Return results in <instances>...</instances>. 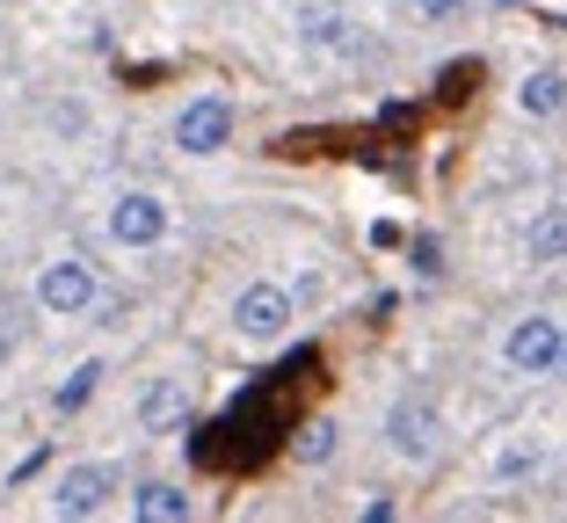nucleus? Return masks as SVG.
I'll list each match as a JSON object with an SVG mask.
<instances>
[{"label": "nucleus", "instance_id": "obj_1", "mask_svg": "<svg viewBox=\"0 0 567 523\" xmlns=\"http://www.w3.org/2000/svg\"><path fill=\"white\" fill-rule=\"evenodd\" d=\"M560 349H567V327L553 321V313H532V321H517V327H509V342H502L509 372H524V378H553Z\"/></svg>", "mask_w": 567, "mask_h": 523}, {"label": "nucleus", "instance_id": "obj_2", "mask_svg": "<svg viewBox=\"0 0 567 523\" xmlns=\"http://www.w3.org/2000/svg\"><path fill=\"white\" fill-rule=\"evenodd\" d=\"M161 233H167V203L153 189H132V197L110 203V240L117 248H153Z\"/></svg>", "mask_w": 567, "mask_h": 523}, {"label": "nucleus", "instance_id": "obj_3", "mask_svg": "<svg viewBox=\"0 0 567 523\" xmlns=\"http://www.w3.org/2000/svg\"><path fill=\"white\" fill-rule=\"evenodd\" d=\"M234 327L248 342H277L284 327H291V291H277V284H248L234 299Z\"/></svg>", "mask_w": 567, "mask_h": 523}, {"label": "nucleus", "instance_id": "obj_4", "mask_svg": "<svg viewBox=\"0 0 567 523\" xmlns=\"http://www.w3.org/2000/svg\"><path fill=\"white\" fill-rule=\"evenodd\" d=\"M226 138H234V102H218V95H197L175 117V146L183 153H218Z\"/></svg>", "mask_w": 567, "mask_h": 523}, {"label": "nucleus", "instance_id": "obj_5", "mask_svg": "<svg viewBox=\"0 0 567 523\" xmlns=\"http://www.w3.org/2000/svg\"><path fill=\"white\" fill-rule=\"evenodd\" d=\"M37 305H44V313H87V305H95V270H87L81 254H73V262H51V270L37 276Z\"/></svg>", "mask_w": 567, "mask_h": 523}, {"label": "nucleus", "instance_id": "obj_6", "mask_svg": "<svg viewBox=\"0 0 567 523\" xmlns=\"http://www.w3.org/2000/svg\"><path fill=\"white\" fill-rule=\"evenodd\" d=\"M110 488H117L110 466H73V473L59 480V494H51V509H59V516H95V509L110 502Z\"/></svg>", "mask_w": 567, "mask_h": 523}, {"label": "nucleus", "instance_id": "obj_7", "mask_svg": "<svg viewBox=\"0 0 567 523\" xmlns=\"http://www.w3.org/2000/svg\"><path fill=\"white\" fill-rule=\"evenodd\" d=\"M393 451L401 458H430L436 451V415L430 407H401V415H393Z\"/></svg>", "mask_w": 567, "mask_h": 523}, {"label": "nucleus", "instance_id": "obj_8", "mask_svg": "<svg viewBox=\"0 0 567 523\" xmlns=\"http://www.w3.org/2000/svg\"><path fill=\"white\" fill-rule=\"evenodd\" d=\"M132 516H146V523H183L189 516V494L167 488V480H146V488L132 494Z\"/></svg>", "mask_w": 567, "mask_h": 523}, {"label": "nucleus", "instance_id": "obj_9", "mask_svg": "<svg viewBox=\"0 0 567 523\" xmlns=\"http://www.w3.org/2000/svg\"><path fill=\"white\" fill-rule=\"evenodd\" d=\"M183 407H189L183 378H161V386L138 400V422H146V429H175V422H183Z\"/></svg>", "mask_w": 567, "mask_h": 523}, {"label": "nucleus", "instance_id": "obj_10", "mask_svg": "<svg viewBox=\"0 0 567 523\" xmlns=\"http://www.w3.org/2000/svg\"><path fill=\"white\" fill-rule=\"evenodd\" d=\"M517 102H524V117H560L567 109V81L560 73H532V81L517 87Z\"/></svg>", "mask_w": 567, "mask_h": 523}, {"label": "nucleus", "instance_id": "obj_11", "mask_svg": "<svg viewBox=\"0 0 567 523\" xmlns=\"http://www.w3.org/2000/svg\"><path fill=\"white\" fill-rule=\"evenodd\" d=\"M532 262H567V203L538 211V226H532Z\"/></svg>", "mask_w": 567, "mask_h": 523}, {"label": "nucleus", "instance_id": "obj_12", "mask_svg": "<svg viewBox=\"0 0 567 523\" xmlns=\"http://www.w3.org/2000/svg\"><path fill=\"white\" fill-rule=\"evenodd\" d=\"M95 386H102V364H81L66 386L51 393V407H59V415H73V407H87V393H95Z\"/></svg>", "mask_w": 567, "mask_h": 523}, {"label": "nucleus", "instance_id": "obj_13", "mask_svg": "<svg viewBox=\"0 0 567 523\" xmlns=\"http://www.w3.org/2000/svg\"><path fill=\"white\" fill-rule=\"evenodd\" d=\"M299 458H306V466H328V458H334V422H313V429H306V437H299Z\"/></svg>", "mask_w": 567, "mask_h": 523}, {"label": "nucleus", "instance_id": "obj_14", "mask_svg": "<svg viewBox=\"0 0 567 523\" xmlns=\"http://www.w3.org/2000/svg\"><path fill=\"white\" fill-rule=\"evenodd\" d=\"M473 81H481V66H473V59L444 66V102H466V95H473Z\"/></svg>", "mask_w": 567, "mask_h": 523}, {"label": "nucleus", "instance_id": "obj_15", "mask_svg": "<svg viewBox=\"0 0 567 523\" xmlns=\"http://www.w3.org/2000/svg\"><path fill=\"white\" fill-rule=\"evenodd\" d=\"M415 8H422V15H430V22H444V15H458L466 0H415Z\"/></svg>", "mask_w": 567, "mask_h": 523}]
</instances>
